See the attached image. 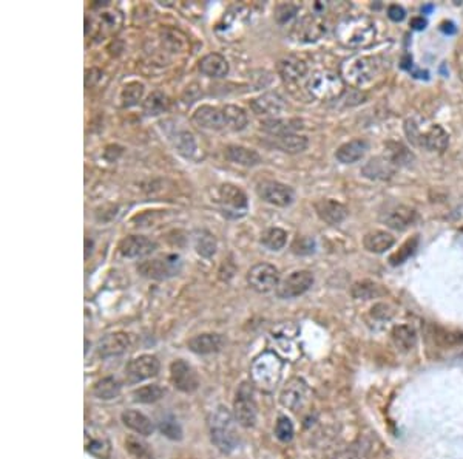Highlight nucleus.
<instances>
[{"mask_svg":"<svg viewBox=\"0 0 463 459\" xmlns=\"http://www.w3.org/2000/svg\"><path fill=\"white\" fill-rule=\"evenodd\" d=\"M170 379L176 390L182 393H193L200 387V379L195 369L186 360H175L170 365Z\"/></svg>","mask_w":463,"mask_h":459,"instance_id":"14","label":"nucleus"},{"mask_svg":"<svg viewBox=\"0 0 463 459\" xmlns=\"http://www.w3.org/2000/svg\"><path fill=\"white\" fill-rule=\"evenodd\" d=\"M372 316L374 317H377V319H381V320H385V319H389V317H391L394 314V311L391 309V306L389 305H385V303H379V305L376 306H372Z\"/></svg>","mask_w":463,"mask_h":459,"instance_id":"50","label":"nucleus"},{"mask_svg":"<svg viewBox=\"0 0 463 459\" xmlns=\"http://www.w3.org/2000/svg\"><path fill=\"white\" fill-rule=\"evenodd\" d=\"M256 192H258V197L272 206H278V207H288L293 202V190L286 186L283 183L278 181H263L258 184L256 188Z\"/></svg>","mask_w":463,"mask_h":459,"instance_id":"12","label":"nucleus"},{"mask_svg":"<svg viewBox=\"0 0 463 459\" xmlns=\"http://www.w3.org/2000/svg\"><path fill=\"white\" fill-rule=\"evenodd\" d=\"M193 244H195L196 253L204 258H210L215 255L216 246H218L216 239L209 231H196Z\"/></svg>","mask_w":463,"mask_h":459,"instance_id":"35","label":"nucleus"},{"mask_svg":"<svg viewBox=\"0 0 463 459\" xmlns=\"http://www.w3.org/2000/svg\"><path fill=\"white\" fill-rule=\"evenodd\" d=\"M335 36L344 47L363 48L376 38V25L366 16H351L337 25Z\"/></svg>","mask_w":463,"mask_h":459,"instance_id":"2","label":"nucleus"},{"mask_svg":"<svg viewBox=\"0 0 463 459\" xmlns=\"http://www.w3.org/2000/svg\"><path fill=\"white\" fill-rule=\"evenodd\" d=\"M200 71L207 78H226L227 73H229V62L221 55L210 53L200 61Z\"/></svg>","mask_w":463,"mask_h":459,"instance_id":"25","label":"nucleus"},{"mask_svg":"<svg viewBox=\"0 0 463 459\" xmlns=\"http://www.w3.org/2000/svg\"><path fill=\"white\" fill-rule=\"evenodd\" d=\"M175 147H176V150H178V153L182 155V157L192 158L193 153L196 152V141L192 133L181 132L176 135Z\"/></svg>","mask_w":463,"mask_h":459,"instance_id":"43","label":"nucleus"},{"mask_svg":"<svg viewBox=\"0 0 463 459\" xmlns=\"http://www.w3.org/2000/svg\"><path fill=\"white\" fill-rule=\"evenodd\" d=\"M417 218V211L405 204H394L388 207L380 217V220L383 221L388 227L395 229V231H405V229L416 223Z\"/></svg>","mask_w":463,"mask_h":459,"instance_id":"15","label":"nucleus"},{"mask_svg":"<svg viewBox=\"0 0 463 459\" xmlns=\"http://www.w3.org/2000/svg\"><path fill=\"white\" fill-rule=\"evenodd\" d=\"M159 432L168 439L172 441H181L182 439V428L178 424V421L173 418H164L159 422Z\"/></svg>","mask_w":463,"mask_h":459,"instance_id":"45","label":"nucleus"},{"mask_svg":"<svg viewBox=\"0 0 463 459\" xmlns=\"http://www.w3.org/2000/svg\"><path fill=\"white\" fill-rule=\"evenodd\" d=\"M182 268L179 255H166L154 258L150 262H144L138 266V272L147 278L167 280L178 276Z\"/></svg>","mask_w":463,"mask_h":459,"instance_id":"8","label":"nucleus"},{"mask_svg":"<svg viewBox=\"0 0 463 459\" xmlns=\"http://www.w3.org/2000/svg\"><path fill=\"white\" fill-rule=\"evenodd\" d=\"M121 393V385L113 377H104L93 388V395L102 401H112Z\"/></svg>","mask_w":463,"mask_h":459,"instance_id":"37","label":"nucleus"},{"mask_svg":"<svg viewBox=\"0 0 463 459\" xmlns=\"http://www.w3.org/2000/svg\"><path fill=\"white\" fill-rule=\"evenodd\" d=\"M247 283L258 294H267L280 285V272L274 264L258 263L247 272Z\"/></svg>","mask_w":463,"mask_h":459,"instance_id":"9","label":"nucleus"},{"mask_svg":"<svg viewBox=\"0 0 463 459\" xmlns=\"http://www.w3.org/2000/svg\"><path fill=\"white\" fill-rule=\"evenodd\" d=\"M295 13H297L295 5L284 3V5H280L277 8V19H278V22H280V24H284V22L289 20Z\"/></svg>","mask_w":463,"mask_h":459,"instance_id":"49","label":"nucleus"},{"mask_svg":"<svg viewBox=\"0 0 463 459\" xmlns=\"http://www.w3.org/2000/svg\"><path fill=\"white\" fill-rule=\"evenodd\" d=\"M85 449L88 453H91L93 456L105 459L108 458L110 451H112V444H110L104 433H94L93 430L88 433V430H85Z\"/></svg>","mask_w":463,"mask_h":459,"instance_id":"32","label":"nucleus"},{"mask_svg":"<svg viewBox=\"0 0 463 459\" xmlns=\"http://www.w3.org/2000/svg\"><path fill=\"white\" fill-rule=\"evenodd\" d=\"M210 439L223 453H230L240 444L237 419L226 407H218L209 419Z\"/></svg>","mask_w":463,"mask_h":459,"instance_id":"1","label":"nucleus"},{"mask_svg":"<svg viewBox=\"0 0 463 459\" xmlns=\"http://www.w3.org/2000/svg\"><path fill=\"white\" fill-rule=\"evenodd\" d=\"M261 243L270 250H281L286 243H288V234H286L280 227H270L266 229L261 234Z\"/></svg>","mask_w":463,"mask_h":459,"instance_id":"38","label":"nucleus"},{"mask_svg":"<svg viewBox=\"0 0 463 459\" xmlns=\"http://www.w3.org/2000/svg\"><path fill=\"white\" fill-rule=\"evenodd\" d=\"M193 122L207 130H227V118L226 108L201 106L193 113Z\"/></svg>","mask_w":463,"mask_h":459,"instance_id":"17","label":"nucleus"},{"mask_svg":"<svg viewBox=\"0 0 463 459\" xmlns=\"http://www.w3.org/2000/svg\"><path fill=\"white\" fill-rule=\"evenodd\" d=\"M314 240L307 239V236H300L292 244V253L298 254V255H306V254H312L314 253Z\"/></svg>","mask_w":463,"mask_h":459,"instance_id":"48","label":"nucleus"},{"mask_svg":"<svg viewBox=\"0 0 463 459\" xmlns=\"http://www.w3.org/2000/svg\"><path fill=\"white\" fill-rule=\"evenodd\" d=\"M85 258H88V257H90V254H91V248H93V241L91 240H85Z\"/></svg>","mask_w":463,"mask_h":459,"instance_id":"53","label":"nucleus"},{"mask_svg":"<svg viewBox=\"0 0 463 459\" xmlns=\"http://www.w3.org/2000/svg\"><path fill=\"white\" fill-rule=\"evenodd\" d=\"M130 346V337L126 332H112L102 337L98 344V354L101 358H113L126 353Z\"/></svg>","mask_w":463,"mask_h":459,"instance_id":"21","label":"nucleus"},{"mask_svg":"<svg viewBox=\"0 0 463 459\" xmlns=\"http://www.w3.org/2000/svg\"><path fill=\"white\" fill-rule=\"evenodd\" d=\"M286 101L280 93L269 92L261 94L260 98H256L251 102V108L256 115L260 116H269V118H277L281 115L286 110Z\"/></svg>","mask_w":463,"mask_h":459,"instance_id":"19","label":"nucleus"},{"mask_svg":"<svg viewBox=\"0 0 463 459\" xmlns=\"http://www.w3.org/2000/svg\"><path fill=\"white\" fill-rule=\"evenodd\" d=\"M315 212H317V216L325 221V223L330 225V226H337L343 223L344 220L348 218V207L335 202V199H318L317 203H315Z\"/></svg>","mask_w":463,"mask_h":459,"instance_id":"20","label":"nucleus"},{"mask_svg":"<svg viewBox=\"0 0 463 459\" xmlns=\"http://www.w3.org/2000/svg\"><path fill=\"white\" fill-rule=\"evenodd\" d=\"M227 118V132H240L247 125V113L238 106H224Z\"/></svg>","mask_w":463,"mask_h":459,"instance_id":"40","label":"nucleus"},{"mask_svg":"<svg viewBox=\"0 0 463 459\" xmlns=\"http://www.w3.org/2000/svg\"><path fill=\"white\" fill-rule=\"evenodd\" d=\"M126 450L135 459H152L153 458V453L149 449V446H147V444L139 438H135V436H128V438L126 439Z\"/></svg>","mask_w":463,"mask_h":459,"instance_id":"44","label":"nucleus"},{"mask_svg":"<svg viewBox=\"0 0 463 459\" xmlns=\"http://www.w3.org/2000/svg\"><path fill=\"white\" fill-rule=\"evenodd\" d=\"M309 399V387L307 383L300 379V377H293L288 383L284 385L280 395V402L286 409L292 411L300 410Z\"/></svg>","mask_w":463,"mask_h":459,"instance_id":"16","label":"nucleus"},{"mask_svg":"<svg viewBox=\"0 0 463 459\" xmlns=\"http://www.w3.org/2000/svg\"><path fill=\"white\" fill-rule=\"evenodd\" d=\"M278 75L281 76L284 83H298L300 79H303L307 73V64L295 56H288L281 59L277 65Z\"/></svg>","mask_w":463,"mask_h":459,"instance_id":"23","label":"nucleus"},{"mask_svg":"<svg viewBox=\"0 0 463 459\" xmlns=\"http://www.w3.org/2000/svg\"><path fill=\"white\" fill-rule=\"evenodd\" d=\"M395 239L392 234H389L386 231H372L369 234L365 235V249L369 250L372 254H383L388 249H391L394 246Z\"/></svg>","mask_w":463,"mask_h":459,"instance_id":"30","label":"nucleus"},{"mask_svg":"<svg viewBox=\"0 0 463 459\" xmlns=\"http://www.w3.org/2000/svg\"><path fill=\"white\" fill-rule=\"evenodd\" d=\"M394 345L402 351H411L417 344V334L414 328L408 327V325H399L391 332Z\"/></svg>","mask_w":463,"mask_h":459,"instance_id":"34","label":"nucleus"},{"mask_svg":"<svg viewBox=\"0 0 463 459\" xmlns=\"http://www.w3.org/2000/svg\"><path fill=\"white\" fill-rule=\"evenodd\" d=\"M124 425L128 427L130 430L141 436H150L154 430L153 422L145 416L144 413L136 410H126L121 416Z\"/></svg>","mask_w":463,"mask_h":459,"instance_id":"29","label":"nucleus"},{"mask_svg":"<svg viewBox=\"0 0 463 459\" xmlns=\"http://www.w3.org/2000/svg\"><path fill=\"white\" fill-rule=\"evenodd\" d=\"M224 337L221 334H213V332H205L192 337L187 342L190 351L196 354H213L223 350L224 346Z\"/></svg>","mask_w":463,"mask_h":459,"instance_id":"24","label":"nucleus"},{"mask_svg":"<svg viewBox=\"0 0 463 459\" xmlns=\"http://www.w3.org/2000/svg\"><path fill=\"white\" fill-rule=\"evenodd\" d=\"M144 84L141 83H128L121 92L122 107H133L142 99Z\"/></svg>","mask_w":463,"mask_h":459,"instance_id":"42","label":"nucleus"},{"mask_svg":"<svg viewBox=\"0 0 463 459\" xmlns=\"http://www.w3.org/2000/svg\"><path fill=\"white\" fill-rule=\"evenodd\" d=\"M269 144L275 149L286 152V153H301L307 149V138L292 133V135H283V136H270Z\"/></svg>","mask_w":463,"mask_h":459,"instance_id":"27","label":"nucleus"},{"mask_svg":"<svg viewBox=\"0 0 463 459\" xmlns=\"http://www.w3.org/2000/svg\"><path fill=\"white\" fill-rule=\"evenodd\" d=\"M226 158L233 164H238L242 167H255L261 162V157L255 150L247 149L242 146H229L224 152Z\"/></svg>","mask_w":463,"mask_h":459,"instance_id":"28","label":"nucleus"},{"mask_svg":"<svg viewBox=\"0 0 463 459\" xmlns=\"http://www.w3.org/2000/svg\"><path fill=\"white\" fill-rule=\"evenodd\" d=\"M122 16L119 11H102L99 16L98 29L102 34H115L121 29Z\"/></svg>","mask_w":463,"mask_h":459,"instance_id":"39","label":"nucleus"},{"mask_svg":"<svg viewBox=\"0 0 463 459\" xmlns=\"http://www.w3.org/2000/svg\"><path fill=\"white\" fill-rule=\"evenodd\" d=\"M99 76H101V71L98 69H91V70H87L85 73V85H94L99 80Z\"/></svg>","mask_w":463,"mask_h":459,"instance_id":"52","label":"nucleus"},{"mask_svg":"<svg viewBox=\"0 0 463 459\" xmlns=\"http://www.w3.org/2000/svg\"><path fill=\"white\" fill-rule=\"evenodd\" d=\"M388 16H389V19L394 20V22H400V20L405 19L406 11L403 10L400 5H391L388 8Z\"/></svg>","mask_w":463,"mask_h":459,"instance_id":"51","label":"nucleus"},{"mask_svg":"<svg viewBox=\"0 0 463 459\" xmlns=\"http://www.w3.org/2000/svg\"><path fill=\"white\" fill-rule=\"evenodd\" d=\"M119 254L126 258H141L156 249V243L144 235H128L119 243Z\"/></svg>","mask_w":463,"mask_h":459,"instance_id":"18","label":"nucleus"},{"mask_svg":"<svg viewBox=\"0 0 463 459\" xmlns=\"http://www.w3.org/2000/svg\"><path fill=\"white\" fill-rule=\"evenodd\" d=\"M417 244H418V239H417V236H414V239L408 240L405 244H403V246H402L399 250H397L395 254L391 255V258H389V262H391V264H394V266L402 264L403 262H406L408 258L416 253Z\"/></svg>","mask_w":463,"mask_h":459,"instance_id":"46","label":"nucleus"},{"mask_svg":"<svg viewBox=\"0 0 463 459\" xmlns=\"http://www.w3.org/2000/svg\"><path fill=\"white\" fill-rule=\"evenodd\" d=\"M367 147H369L367 141L352 139L349 143L338 147V150L335 152V158L343 162V164H352V162H357L365 157Z\"/></svg>","mask_w":463,"mask_h":459,"instance_id":"26","label":"nucleus"},{"mask_svg":"<svg viewBox=\"0 0 463 459\" xmlns=\"http://www.w3.org/2000/svg\"><path fill=\"white\" fill-rule=\"evenodd\" d=\"M216 204L229 220L242 218L249 211V199L244 192L233 184H221L216 190Z\"/></svg>","mask_w":463,"mask_h":459,"instance_id":"5","label":"nucleus"},{"mask_svg":"<svg viewBox=\"0 0 463 459\" xmlns=\"http://www.w3.org/2000/svg\"><path fill=\"white\" fill-rule=\"evenodd\" d=\"M233 416L240 425L251 428L256 424L258 409H256L252 387L247 382H242L237 391V397L233 402Z\"/></svg>","mask_w":463,"mask_h":459,"instance_id":"7","label":"nucleus"},{"mask_svg":"<svg viewBox=\"0 0 463 459\" xmlns=\"http://www.w3.org/2000/svg\"><path fill=\"white\" fill-rule=\"evenodd\" d=\"M261 129L269 133L270 136H283V135H292L298 130L303 129V121L295 120V118H267V120L261 121Z\"/></svg>","mask_w":463,"mask_h":459,"instance_id":"22","label":"nucleus"},{"mask_svg":"<svg viewBox=\"0 0 463 459\" xmlns=\"http://www.w3.org/2000/svg\"><path fill=\"white\" fill-rule=\"evenodd\" d=\"M307 92L318 101H334L344 93V80L330 70L315 71L306 84Z\"/></svg>","mask_w":463,"mask_h":459,"instance_id":"4","label":"nucleus"},{"mask_svg":"<svg viewBox=\"0 0 463 459\" xmlns=\"http://www.w3.org/2000/svg\"><path fill=\"white\" fill-rule=\"evenodd\" d=\"M166 391L159 385H145L133 391V401L139 404H154L164 396Z\"/></svg>","mask_w":463,"mask_h":459,"instance_id":"41","label":"nucleus"},{"mask_svg":"<svg viewBox=\"0 0 463 459\" xmlns=\"http://www.w3.org/2000/svg\"><path fill=\"white\" fill-rule=\"evenodd\" d=\"M381 71V62L374 56H355L341 65V73L346 83L355 88H365L374 83Z\"/></svg>","mask_w":463,"mask_h":459,"instance_id":"3","label":"nucleus"},{"mask_svg":"<svg viewBox=\"0 0 463 459\" xmlns=\"http://www.w3.org/2000/svg\"><path fill=\"white\" fill-rule=\"evenodd\" d=\"M159 367L158 358L150 356V354H142V356L128 362V365L126 367V376L128 382L138 383L156 376L159 373Z\"/></svg>","mask_w":463,"mask_h":459,"instance_id":"13","label":"nucleus"},{"mask_svg":"<svg viewBox=\"0 0 463 459\" xmlns=\"http://www.w3.org/2000/svg\"><path fill=\"white\" fill-rule=\"evenodd\" d=\"M420 144L425 146L429 152H439L442 153L446 150L448 144H450V136L440 125H432V127L422 135Z\"/></svg>","mask_w":463,"mask_h":459,"instance_id":"31","label":"nucleus"},{"mask_svg":"<svg viewBox=\"0 0 463 459\" xmlns=\"http://www.w3.org/2000/svg\"><path fill=\"white\" fill-rule=\"evenodd\" d=\"M328 31V25L325 19L318 14H311L301 19L298 24L293 27L292 36L298 42H317Z\"/></svg>","mask_w":463,"mask_h":459,"instance_id":"11","label":"nucleus"},{"mask_svg":"<svg viewBox=\"0 0 463 459\" xmlns=\"http://www.w3.org/2000/svg\"><path fill=\"white\" fill-rule=\"evenodd\" d=\"M170 107V99L163 92H153L149 98L144 101V113L149 116H158L164 113Z\"/></svg>","mask_w":463,"mask_h":459,"instance_id":"36","label":"nucleus"},{"mask_svg":"<svg viewBox=\"0 0 463 459\" xmlns=\"http://www.w3.org/2000/svg\"><path fill=\"white\" fill-rule=\"evenodd\" d=\"M283 369L281 359L274 353H264L253 362L252 377L253 382L263 390H272L280 381Z\"/></svg>","mask_w":463,"mask_h":459,"instance_id":"6","label":"nucleus"},{"mask_svg":"<svg viewBox=\"0 0 463 459\" xmlns=\"http://www.w3.org/2000/svg\"><path fill=\"white\" fill-rule=\"evenodd\" d=\"M386 291L381 288V285L374 283V281L369 280H363V281H357V283L352 285L351 288V295L355 300H371V299H377L385 295Z\"/></svg>","mask_w":463,"mask_h":459,"instance_id":"33","label":"nucleus"},{"mask_svg":"<svg viewBox=\"0 0 463 459\" xmlns=\"http://www.w3.org/2000/svg\"><path fill=\"white\" fill-rule=\"evenodd\" d=\"M314 285V274L311 271H295L280 281L277 295L280 299H295L311 290Z\"/></svg>","mask_w":463,"mask_h":459,"instance_id":"10","label":"nucleus"},{"mask_svg":"<svg viewBox=\"0 0 463 459\" xmlns=\"http://www.w3.org/2000/svg\"><path fill=\"white\" fill-rule=\"evenodd\" d=\"M293 424L292 421L288 416H280L277 421V425H275V436L281 442H291L293 438Z\"/></svg>","mask_w":463,"mask_h":459,"instance_id":"47","label":"nucleus"}]
</instances>
